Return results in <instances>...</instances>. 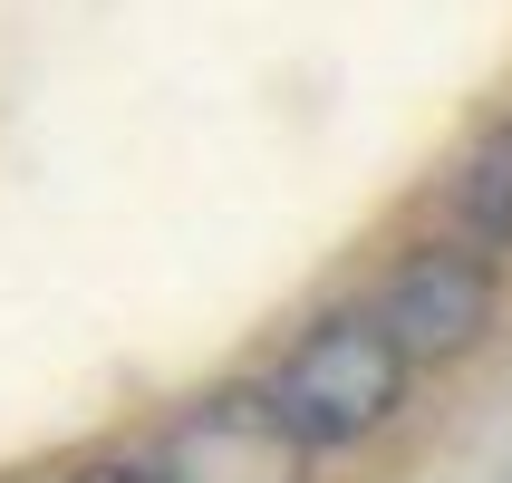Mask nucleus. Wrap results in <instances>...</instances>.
I'll use <instances>...</instances> for the list:
<instances>
[{
	"label": "nucleus",
	"instance_id": "obj_1",
	"mask_svg": "<svg viewBox=\"0 0 512 483\" xmlns=\"http://www.w3.org/2000/svg\"><path fill=\"white\" fill-rule=\"evenodd\" d=\"M406 387H416V358L397 348V329L377 310H329L319 329H300L281 348V368L261 377V397L310 435V455H339V445L387 435Z\"/></svg>",
	"mask_w": 512,
	"mask_h": 483
},
{
	"label": "nucleus",
	"instance_id": "obj_2",
	"mask_svg": "<svg viewBox=\"0 0 512 483\" xmlns=\"http://www.w3.org/2000/svg\"><path fill=\"white\" fill-rule=\"evenodd\" d=\"M145 474L155 483H310V435L261 387H213L155 426Z\"/></svg>",
	"mask_w": 512,
	"mask_h": 483
},
{
	"label": "nucleus",
	"instance_id": "obj_3",
	"mask_svg": "<svg viewBox=\"0 0 512 483\" xmlns=\"http://www.w3.org/2000/svg\"><path fill=\"white\" fill-rule=\"evenodd\" d=\"M368 310L397 329V348L416 368H455V358H474V348L493 339L503 271H493L484 252H464V242H426V252H406L397 271L377 281Z\"/></svg>",
	"mask_w": 512,
	"mask_h": 483
},
{
	"label": "nucleus",
	"instance_id": "obj_4",
	"mask_svg": "<svg viewBox=\"0 0 512 483\" xmlns=\"http://www.w3.org/2000/svg\"><path fill=\"white\" fill-rule=\"evenodd\" d=\"M435 223H445V242H464V252H484V261L512 252V116H493L484 136L445 165Z\"/></svg>",
	"mask_w": 512,
	"mask_h": 483
},
{
	"label": "nucleus",
	"instance_id": "obj_5",
	"mask_svg": "<svg viewBox=\"0 0 512 483\" xmlns=\"http://www.w3.org/2000/svg\"><path fill=\"white\" fill-rule=\"evenodd\" d=\"M58 483H155L145 464H78V474H58Z\"/></svg>",
	"mask_w": 512,
	"mask_h": 483
}]
</instances>
